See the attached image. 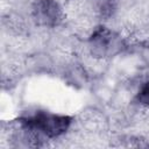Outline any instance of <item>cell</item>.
Returning <instances> with one entry per match:
<instances>
[{
	"label": "cell",
	"mask_w": 149,
	"mask_h": 149,
	"mask_svg": "<svg viewBox=\"0 0 149 149\" xmlns=\"http://www.w3.org/2000/svg\"><path fill=\"white\" fill-rule=\"evenodd\" d=\"M135 100L140 106L149 108V80H147L146 83H143L140 86V88L136 93Z\"/></svg>",
	"instance_id": "5b68a950"
},
{
	"label": "cell",
	"mask_w": 149,
	"mask_h": 149,
	"mask_svg": "<svg viewBox=\"0 0 149 149\" xmlns=\"http://www.w3.org/2000/svg\"><path fill=\"white\" fill-rule=\"evenodd\" d=\"M88 50L95 58H108L116 56L125 48L123 40L114 30L99 26L88 37Z\"/></svg>",
	"instance_id": "7a4b0ae2"
},
{
	"label": "cell",
	"mask_w": 149,
	"mask_h": 149,
	"mask_svg": "<svg viewBox=\"0 0 149 149\" xmlns=\"http://www.w3.org/2000/svg\"><path fill=\"white\" fill-rule=\"evenodd\" d=\"M34 21L42 27L55 28L63 21V8L57 0H35L31 7Z\"/></svg>",
	"instance_id": "3957f363"
},
{
	"label": "cell",
	"mask_w": 149,
	"mask_h": 149,
	"mask_svg": "<svg viewBox=\"0 0 149 149\" xmlns=\"http://www.w3.org/2000/svg\"><path fill=\"white\" fill-rule=\"evenodd\" d=\"M93 7L101 19L111 17L116 8L114 0H93Z\"/></svg>",
	"instance_id": "277c9868"
},
{
	"label": "cell",
	"mask_w": 149,
	"mask_h": 149,
	"mask_svg": "<svg viewBox=\"0 0 149 149\" xmlns=\"http://www.w3.org/2000/svg\"><path fill=\"white\" fill-rule=\"evenodd\" d=\"M72 120V116L49 112H36L33 115L20 119L22 123L34 128L47 139H55L65 134L70 128Z\"/></svg>",
	"instance_id": "6da1fadb"
}]
</instances>
